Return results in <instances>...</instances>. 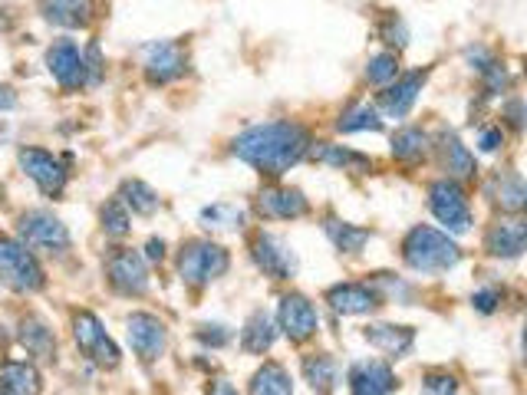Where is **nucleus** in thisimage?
I'll list each match as a JSON object with an SVG mask.
<instances>
[{
	"instance_id": "obj_1",
	"label": "nucleus",
	"mask_w": 527,
	"mask_h": 395,
	"mask_svg": "<svg viewBox=\"0 0 527 395\" xmlns=\"http://www.w3.org/2000/svg\"><path fill=\"white\" fill-rule=\"evenodd\" d=\"M310 132L297 122H264V126L244 129L238 139L231 142V152L257 168L261 175L280 178L290 172L300 158H307L310 152Z\"/></svg>"
},
{
	"instance_id": "obj_2",
	"label": "nucleus",
	"mask_w": 527,
	"mask_h": 395,
	"mask_svg": "<svg viewBox=\"0 0 527 395\" xmlns=\"http://www.w3.org/2000/svg\"><path fill=\"white\" fill-rule=\"evenodd\" d=\"M402 257L412 270L419 274H442V270H452L458 261H462V251L448 234L435 231V228H412L402 241Z\"/></svg>"
},
{
	"instance_id": "obj_3",
	"label": "nucleus",
	"mask_w": 527,
	"mask_h": 395,
	"mask_svg": "<svg viewBox=\"0 0 527 395\" xmlns=\"http://www.w3.org/2000/svg\"><path fill=\"white\" fill-rule=\"evenodd\" d=\"M231 257L221 244L215 241H192L178 254V274L188 287H208L211 280L228 274Z\"/></svg>"
},
{
	"instance_id": "obj_4",
	"label": "nucleus",
	"mask_w": 527,
	"mask_h": 395,
	"mask_svg": "<svg viewBox=\"0 0 527 395\" xmlns=\"http://www.w3.org/2000/svg\"><path fill=\"white\" fill-rule=\"evenodd\" d=\"M0 284L17 293H37L47 284L37 257L10 237H0Z\"/></svg>"
},
{
	"instance_id": "obj_5",
	"label": "nucleus",
	"mask_w": 527,
	"mask_h": 395,
	"mask_svg": "<svg viewBox=\"0 0 527 395\" xmlns=\"http://www.w3.org/2000/svg\"><path fill=\"white\" fill-rule=\"evenodd\" d=\"M429 208L452 234H465L472 228V205L455 178H442L429 188Z\"/></svg>"
},
{
	"instance_id": "obj_6",
	"label": "nucleus",
	"mask_w": 527,
	"mask_h": 395,
	"mask_svg": "<svg viewBox=\"0 0 527 395\" xmlns=\"http://www.w3.org/2000/svg\"><path fill=\"white\" fill-rule=\"evenodd\" d=\"M73 340H76V346H80V353L86 359H93L96 366H103V369L119 366V346L109 340V333L103 330L99 316H93L89 310H80L73 316Z\"/></svg>"
},
{
	"instance_id": "obj_7",
	"label": "nucleus",
	"mask_w": 527,
	"mask_h": 395,
	"mask_svg": "<svg viewBox=\"0 0 527 395\" xmlns=\"http://www.w3.org/2000/svg\"><path fill=\"white\" fill-rule=\"evenodd\" d=\"M20 237L27 241V247H37V251H50V254H63L70 251V231L60 218H53L50 211H27L20 214Z\"/></svg>"
},
{
	"instance_id": "obj_8",
	"label": "nucleus",
	"mask_w": 527,
	"mask_h": 395,
	"mask_svg": "<svg viewBox=\"0 0 527 395\" xmlns=\"http://www.w3.org/2000/svg\"><path fill=\"white\" fill-rule=\"evenodd\" d=\"M106 277L109 287L122 293V297H142L149 290V267H145V257L139 251H129V247H119L112 251L106 261Z\"/></svg>"
},
{
	"instance_id": "obj_9",
	"label": "nucleus",
	"mask_w": 527,
	"mask_h": 395,
	"mask_svg": "<svg viewBox=\"0 0 527 395\" xmlns=\"http://www.w3.org/2000/svg\"><path fill=\"white\" fill-rule=\"evenodd\" d=\"M277 323H280V330H284V336L290 343H304L317 333L320 316H317V307H313L304 293H287V297H280Z\"/></svg>"
},
{
	"instance_id": "obj_10",
	"label": "nucleus",
	"mask_w": 527,
	"mask_h": 395,
	"mask_svg": "<svg viewBox=\"0 0 527 395\" xmlns=\"http://www.w3.org/2000/svg\"><path fill=\"white\" fill-rule=\"evenodd\" d=\"M17 162L27 172L30 182L43 191V195H50V198L63 195L66 178H70V175H66V168L56 162L50 152H43V149H20Z\"/></svg>"
},
{
	"instance_id": "obj_11",
	"label": "nucleus",
	"mask_w": 527,
	"mask_h": 395,
	"mask_svg": "<svg viewBox=\"0 0 527 395\" xmlns=\"http://www.w3.org/2000/svg\"><path fill=\"white\" fill-rule=\"evenodd\" d=\"M185 70H188V56L178 43L159 40L145 47V76H149L152 86L175 83L178 76H185Z\"/></svg>"
},
{
	"instance_id": "obj_12",
	"label": "nucleus",
	"mask_w": 527,
	"mask_h": 395,
	"mask_svg": "<svg viewBox=\"0 0 527 395\" xmlns=\"http://www.w3.org/2000/svg\"><path fill=\"white\" fill-rule=\"evenodd\" d=\"M129 343H132V353H136L142 363H155L165 346H168V330L159 316L152 313H132L129 316Z\"/></svg>"
},
{
	"instance_id": "obj_13",
	"label": "nucleus",
	"mask_w": 527,
	"mask_h": 395,
	"mask_svg": "<svg viewBox=\"0 0 527 395\" xmlns=\"http://www.w3.org/2000/svg\"><path fill=\"white\" fill-rule=\"evenodd\" d=\"M251 251H254V264L261 267L271 280H290V277L297 274V257H294V251H290V247L280 241L277 234L261 231V234L254 237Z\"/></svg>"
},
{
	"instance_id": "obj_14",
	"label": "nucleus",
	"mask_w": 527,
	"mask_h": 395,
	"mask_svg": "<svg viewBox=\"0 0 527 395\" xmlns=\"http://www.w3.org/2000/svg\"><path fill=\"white\" fill-rule=\"evenodd\" d=\"M47 70L63 89H80V86L89 83L86 60H83V53L76 50L73 40H56L53 43V47L47 50Z\"/></svg>"
},
{
	"instance_id": "obj_15",
	"label": "nucleus",
	"mask_w": 527,
	"mask_h": 395,
	"mask_svg": "<svg viewBox=\"0 0 527 395\" xmlns=\"http://www.w3.org/2000/svg\"><path fill=\"white\" fill-rule=\"evenodd\" d=\"M327 303L343 316H363L383 303V293L366 284H340L327 290Z\"/></svg>"
},
{
	"instance_id": "obj_16",
	"label": "nucleus",
	"mask_w": 527,
	"mask_h": 395,
	"mask_svg": "<svg viewBox=\"0 0 527 395\" xmlns=\"http://www.w3.org/2000/svg\"><path fill=\"white\" fill-rule=\"evenodd\" d=\"M366 343L376 346L379 353H386L389 359H402L412 353L416 346V330L412 326H389V323H373L363 330Z\"/></svg>"
},
{
	"instance_id": "obj_17",
	"label": "nucleus",
	"mask_w": 527,
	"mask_h": 395,
	"mask_svg": "<svg viewBox=\"0 0 527 395\" xmlns=\"http://www.w3.org/2000/svg\"><path fill=\"white\" fill-rule=\"evenodd\" d=\"M257 211L264 214V218H304L310 211L304 191L297 188H267L261 191V198H257Z\"/></svg>"
},
{
	"instance_id": "obj_18",
	"label": "nucleus",
	"mask_w": 527,
	"mask_h": 395,
	"mask_svg": "<svg viewBox=\"0 0 527 395\" xmlns=\"http://www.w3.org/2000/svg\"><path fill=\"white\" fill-rule=\"evenodd\" d=\"M425 86V73H409V76H396L392 83H386V93L379 96V106H383L389 116L402 119L406 112L416 106V99Z\"/></svg>"
},
{
	"instance_id": "obj_19",
	"label": "nucleus",
	"mask_w": 527,
	"mask_h": 395,
	"mask_svg": "<svg viewBox=\"0 0 527 395\" xmlns=\"http://www.w3.org/2000/svg\"><path fill=\"white\" fill-rule=\"evenodd\" d=\"M350 389L356 395H383L396 389V376L386 363L379 359H366V363H353L350 366Z\"/></svg>"
},
{
	"instance_id": "obj_20",
	"label": "nucleus",
	"mask_w": 527,
	"mask_h": 395,
	"mask_svg": "<svg viewBox=\"0 0 527 395\" xmlns=\"http://www.w3.org/2000/svg\"><path fill=\"white\" fill-rule=\"evenodd\" d=\"M524 244H527V224L524 221H501L485 237V251L491 257H504V261L521 257Z\"/></svg>"
},
{
	"instance_id": "obj_21",
	"label": "nucleus",
	"mask_w": 527,
	"mask_h": 395,
	"mask_svg": "<svg viewBox=\"0 0 527 395\" xmlns=\"http://www.w3.org/2000/svg\"><path fill=\"white\" fill-rule=\"evenodd\" d=\"M17 340L33 359H43V363L56 359V336H53L50 326L40 320V316H24V320H20Z\"/></svg>"
},
{
	"instance_id": "obj_22",
	"label": "nucleus",
	"mask_w": 527,
	"mask_h": 395,
	"mask_svg": "<svg viewBox=\"0 0 527 395\" xmlns=\"http://www.w3.org/2000/svg\"><path fill=\"white\" fill-rule=\"evenodd\" d=\"M439 158H442V168L448 172V178H475L478 172L475 155L465 149L455 132L439 135Z\"/></svg>"
},
{
	"instance_id": "obj_23",
	"label": "nucleus",
	"mask_w": 527,
	"mask_h": 395,
	"mask_svg": "<svg viewBox=\"0 0 527 395\" xmlns=\"http://www.w3.org/2000/svg\"><path fill=\"white\" fill-rule=\"evenodd\" d=\"M43 14L50 24L60 27H86L93 17V0H43Z\"/></svg>"
},
{
	"instance_id": "obj_24",
	"label": "nucleus",
	"mask_w": 527,
	"mask_h": 395,
	"mask_svg": "<svg viewBox=\"0 0 527 395\" xmlns=\"http://www.w3.org/2000/svg\"><path fill=\"white\" fill-rule=\"evenodd\" d=\"M274 340H277V330H274L271 316H267L264 310L251 313L248 323H244V330H241V346H244V353L261 356V353H267V349L274 346Z\"/></svg>"
},
{
	"instance_id": "obj_25",
	"label": "nucleus",
	"mask_w": 527,
	"mask_h": 395,
	"mask_svg": "<svg viewBox=\"0 0 527 395\" xmlns=\"http://www.w3.org/2000/svg\"><path fill=\"white\" fill-rule=\"evenodd\" d=\"M40 389H43L40 372L33 369L30 363H4V366H0V392L33 395V392H40Z\"/></svg>"
},
{
	"instance_id": "obj_26",
	"label": "nucleus",
	"mask_w": 527,
	"mask_h": 395,
	"mask_svg": "<svg viewBox=\"0 0 527 395\" xmlns=\"http://www.w3.org/2000/svg\"><path fill=\"white\" fill-rule=\"evenodd\" d=\"M307 155H313V158H317V162H323V165L346 168V172H356V175H363V172H369V168H373V158L343 149V145H313Z\"/></svg>"
},
{
	"instance_id": "obj_27",
	"label": "nucleus",
	"mask_w": 527,
	"mask_h": 395,
	"mask_svg": "<svg viewBox=\"0 0 527 395\" xmlns=\"http://www.w3.org/2000/svg\"><path fill=\"white\" fill-rule=\"evenodd\" d=\"M491 195H495V201L501 205V211H511V214H518L524 211L527 205V191H524V182L514 172H504L498 175L495 182H491Z\"/></svg>"
},
{
	"instance_id": "obj_28",
	"label": "nucleus",
	"mask_w": 527,
	"mask_h": 395,
	"mask_svg": "<svg viewBox=\"0 0 527 395\" xmlns=\"http://www.w3.org/2000/svg\"><path fill=\"white\" fill-rule=\"evenodd\" d=\"M425 152H429V135H425L422 129H399L396 135H392V155L399 158V162L406 165H416L425 158Z\"/></svg>"
},
{
	"instance_id": "obj_29",
	"label": "nucleus",
	"mask_w": 527,
	"mask_h": 395,
	"mask_svg": "<svg viewBox=\"0 0 527 395\" xmlns=\"http://www.w3.org/2000/svg\"><path fill=\"white\" fill-rule=\"evenodd\" d=\"M254 395H290L294 392V382H290L287 376V369L284 366H277V363H267L264 369H257L254 372V379H251V386H248Z\"/></svg>"
},
{
	"instance_id": "obj_30",
	"label": "nucleus",
	"mask_w": 527,
	"mask_h": 395,
	"mask_svg": "<svg viewBox=\"0 0 527 395\" xmlns=\"http://www.w3.org/2000/svg\"><path fill=\"white\" fill-rule=\"evenodd\" d=\"M119 201L122 205H129L136 214H142V218H149V214L159 211V195L139 182V178H129V182H122V191H119Z\"/></svg>"
},
{
	"instance_id": "obj_31",
	"label": "nucleus",
	"mask_w": 527,
	"mask_h": 395,
	"mask_svg": "<svg viewBox=\"0 0 527 395\" xmlns=\"http://www.w3.org/2000/svg\"><path fill=\"white\" fill-rule=\"evenodd\" d=\"M336 359L327 356V353H313L304 359V379L310 382V389L317 392H330L333 382H336Z\"/></svg>"
},
{
	"instance_id": "obj_32",
	"label": "nucleus",
	"mask_w": 527,
	"mask_h": 395,
	"mask_svg": "<svg viewBox=\"0 0 527 395\" xmlns=\"http://www.w3.org/2000/svg\"><path fill=\"white\" fill-rule=\"evenodd\" d=\"M327 234H330V241L340 247L343 254H356V251H363V244L369 241V231L366 228H353V224H346V221H336V218H327Z\"/></svg>"
},
{
	"instance_id": "obj_33",
	"label": "nucleus",
	"mask_w": 527,
	"mask_h": 395,
	"mask_svg": "<svg viewBox=\"0 0 527 395\" xmlns=\"http://www.w3.org/2000/svg\"><path fill=\"white\" fill-rule=\"evenodd\" d=\"M336 129H340V132H379V129H383V119L376 116L373 106H353V109H346L340 116Z\"/></svg>"
},
{
	"instance_id": "obj_34",
	"label": "nucleus",
	"mask_w": 527,
	"mask_h": 395,
	"mask_svg": "<svg viewBox=\"0 0 527 395\" xmlns=\"http://www.w3.org/2000/svg\"><path fill=\"white\" fill-rule=\"evenodd\" d=\"M201 224L218 231H241L244 228V211L238 205H211L201 211Z\"/></svg>"
},
{
	"instance_id": "obj_35",
	"label": "nucleus",
	"mask_w": 527,
	"mask_h": 395,
	"mask_svg": "<svg viewBox=\"0 0 527 395\" xmlns=\"http://www.w3.org/2000/svg\"><path fill=\"white\" fill-rule=\"evenodd\" d=\"M99 221H103V231L109 237H126L132 231V218H129V211L119 198L109 201V205L103 208V214H99Z\"/></svg>"
},
{
	"instance_id": "obj_36",
	"label": "nucleus",
	"mask_w": 527,
	"mask_h": 395,
	"mask_svg": "<svg viewBox=\"0 0 527 395\" xmlns=\"http://www.w3.org/2000/svg\"><path fill=\"white\" fill-rule=\"evenodd\" d=\"M399 76V60H396V53H379V56H373L369 60V66H366V79L373 86H386V83H392V79Z\"/></svg>"
},
{
	"instance_id": "obj_37",
	"label": "nucleus",
	"mask_w": 527,
	"mask_h": 395,
	"mask_svg": "<svg viewBox=\"0 0 527 395\" xmlns=\"http://www.w3.org/2000/svg\"><path fill=\"white\" fill-rule=\"evenodd\" d=\"M383 40L389 43V47H406L409 43V33H406V24H402V20L396 17V14H386V20H383Z\"/></svg>"
},
{
	"instance_id": "obj_38",
	"label": "nucleus",
	"mask_w": 527,
	"mask_h": 395,
	"mask_svg": "<svg viewBox=\"0 0 527 395\" xmlns=\"http://www.w3.org/2000/svg\"><path fill=\"white\" fill-rule=\"evenodd\" d=\"M198 340L201 343H205V346H224V343H228L231 340V333H228V326H221V323H201L198 326Z\"/></svg>"
},
{
	"instance_id": "obj_39",
	"label": "nucleus",
	"mask_w": 527,
	"mask_h": 395,
	"mask_svg": "<svg viewBox=\"0 0 527 395\" xmlns=\"http://www.w3.org/2000/svg\"><path fill=\"white\" fill-rule=\"evenodd\" d=\"M472 303H475L478 313H495L498 303H501V290H481L472 297Z\"/></svg>"
},
{
	"instance_id": "obj_40",
	"label": "nucleus",
	"mask_w": 527,
	"mask_h": 395,
	"mask_svg": "<svg viewBox=\"0 0 527 395\" xmlns=\"http://www.w3.org/2000/svg\"><path fill=\"white\" fill-rule=\"evenodd\" d=\"M422 386L429 389V392H455L458 382L452 376H439V372H429V376L422 379Z\"/></svg>"
},
{
	"instance_id": "obj_41",
	"label": "nucleus",
	"mask_w": 527,
	"mask_h": 395,
	"mask_svg": "<svg viewBox=\"0 0 527 395\" xmlns=\"http://www.w3.org/2000/svg\"><path fill=\"white\" fill-rule=\"evenodd\" d=\"M501 142H504L501 129H485V132H481V139H478L481 152H498V149H501Z\"/></svg>"
},
{
	"instance_id": "obj_42",
	"label": "nucleus",
	"mask_w": 527,
	"mask_h": 395,
	"mask_svg": "<svg viewBox=\"0 0 527 395\" xmlns=\"http://www.w3.org/2000/svg\"><path fill=\"white\" fill-rule=\"evenodd\" d=\"M504 116H508V122L514 129H521L524 126V106H521V99H511L508 106H504Z\"/></svg>"
},
{
	"instance_id": "obj_43",
	"label": "nucleus",
	"mask_w": 527,
	"mask_h": 395,
	"mask_svg": "<svg viewBox=\"0 0 527 395\" xmlns=\"http://www.w3.org/2000/svg\"><path fill=\"white\" fill-rule=\"evenodd\" d=\"M145 257H149V261H162V257H165V241L152 237V241L145 244Z\"/></svg>"
},
{
	"instance_id": "obj_44",
	"label": "nucleus",
	"mask_w": 527,
	"mask_h": 395,
	"mask_svg": "<svg viewBox=\"0 0 527 395\" xmlns=\"http://www.w3.org/2000/svg\"><path fill=\"white\" fill-rule=\"evenodd\" d=\"M14 106H17V96H14V89L0 86V112H7V109H14Z\"/></svg>"
},
{
	"instance_id": "obj_45",
	"label": "nucleus",
	"mask_w": 527,
	"mask_h": 395,
	"mask_svg": "<svg viewBox=\"0 0 527 395\" xmlns=\"http://www.w3.org/2000/svg\"><path fill=\"white\" fill-rule=\"evenodd\" d=\"M0 201H4V185H0Z\"/></svg>"
}]
</instances>
